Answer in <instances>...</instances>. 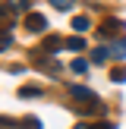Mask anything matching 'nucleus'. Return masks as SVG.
<instances>
[{
    "mask_svg": "<svg viewBox=\"0 0 126 129\" xmlns=\"http://www.w3.org/2000/svg\"><path fill=\"white\" fill-rule=\"evenodd\" d=\"M25 28H28V31H47V19H44L41 13H28V19H25Z\"/></svg>",
    "mask_w": 126,
    "mask_h": 129,
    "instance_id": "obj_1",
    "label": "nucleus"
},
{
    "mask_svg": "<svg viewBox=\"0 0 126 129\" xmlns=\"http://www.w3.org/2000/svg\"><path fill=\"white\" fill-rule=\"evenodd\" d=\"M117 31H123V22H120V19H107V22L98 28V35L107 38V35H117Z\"/></svg>",
    "mask_w": 126,
    "mask_h": 129,
    "instance_id": "obj_2",
    "label": "nucleus"
},
{
    "mask_svg": "<svg viewBox=\"0 0 126 129\" xmlns=\"http://www.w3.org/2000/svg\"><path fill=\"white\" fill-rule=\"evenodd\" d=\"M19 98H25V101L28 98H41V85H22L19 88Z\"/></svg>",
    "mask_w": 126,
    "mask_h": 129,
    "instance_id": "obj_3",
    "label": "nucleus"
},
{
    "mask_svg": "<svg viewBox=\"0 0 126 129\" xmlns=\"http://www.w3.org/2000/svg\"><path fill=\"white\" fill-rule=\"evenodd\" d=\"M88 28H91V19H88V16H76L73 19V31H76V35H79V31H88Z\"/></svg>",
    "mask_w": 126,
    "mask_h": 129,
    "instance_id": "obj_4",
    "label": "nucleus"
},
{
    "mask_svg": "<svg viewBox=\"0 0 126 129\" xmlns=\"http://www.w3.org/2000/svg\"><path fill=\"white\" fill-rule=\"evenodd\" d=\"M110 54L117 57V60H123V57H126V38H120V41L110 44Z\"/></svg>",
    "mask_w": 126,
    "mask_h": 129,
    "instance_id": "obj_5",
    "label": "nucleus"
},
{
    "mask_svg": "<svg viewBox=\"0 0 126 129\" xmlns=\"http://www.w3.org/2000/svg\"><path fill=\"white\" fill-rule=\"evenodd\" d=\"M63 44H66L63 38H47V41H44V50H47V54H57V50H60Z\"/></svg>",
    "mask_w": 126,
    "mask_h": 129,
    "instance_id": "obj_6",
    "label": "nucleus"
},
{
    "mask_svg": "<svg viewBox=\"0 0 126 129\" xmlns=\"http://www.w3.org/2000/svg\"><path fill=\"white\" fill-rule=\"evenodd\" d=\"M107 54H110V47H94V50H91V60H94V63H104Z\"/></svg>",
    "mask_w": 126,
    "mask_h": 129,
    "instance_id": "obj_7",
    "label": "nucleus"
},
{
    "mask_svg": "<svg viewBox=\"0 0 126 129\" xmlns=\"http://www.w3.org/2000/svg\"><path fill=\"white\" fill-rule=\"evenodd\" d=\"M19 129H41V120L38 117H25L22 123H19Z\"/></svg>",
    "mask_w": 126,
    "mask_h": 129,
    "instance_id": "obj_8",
    "label": "nucleus"
},
{
    "mask_svg": "<svg viewBox=\"0 0 126 129\" xmlns=\"http://www.w3.org/2000/svg\"><path fill=\"white\" fill-rule=\"evenodd\" d=\"M13 47V31H0V50Z\"/></svg>",
    "mask_w": 126,
    "mask_h": 129,
    "instance_id": "obj_9",
    "label": "nucleus"
},
{
    "mask_svg": "<svg viewBox=\"0 0 126 129\" xmlns=\"http://www.w3.org/2000/svg\"><path fill=\"white\" fill-rule=\"evenodd\" d=\"M66 47H69V50H82V38H79V35L66 38Z\"/></svg>",
    "mask_w": 126,
    "mask_h": 129,
    "instance_id": "obj_10",
    "label": "nucleus"
},
{
    "mask_svg": "<svg viewBox=\"0 0 126 129\" xmlns=\"http://www.w3.org/2000/svg\"><path fill=\"white\" fill-rule=\"evenodd\" d=\"M50 6H57V10H73V0H50Z\"/></svg>",
    "mask_w": 126,
    "mask_h": 129,
    "instance_id": "obj_11",
    "label": "nucleus"
},
{
    "mask_svg": "<svg viewBox=\"0 0 126 129\" xmlns=\"http://www.w3.org/2000/svg\"><path fill=\"white\" fill-rule=\"evenodd\" d=\"M69 69H73V73H85L88 63H85V60H73V63H69Z\"/></svg>",
    "mask_w": 126,
    "mask_h": 129,
    "instance_id": "obj_12",
    "label": "nucleus"
},
{
    "mask_svg": "<svg viewBox=\"0 0 126 129\" xmlns=\"http://www.w3.org/2000/svg\"><path fill=\"white\" fill-rule=\"evenodd\" d=\"M110 79H113V82H126V69H113Z\"/></svg>",
    "mask_w": 126,
    "mask_h": 129,
    "instance_id": "obj_13",
    "label": "nucleus"
},
{
    "mask_svg": "<svg viewBox=\"0 0 126 129\" xmlns=\"http://www.w3.org/2000/svg\"><path fill=\"white\" fill-rule=\"evenodd\" d=\"M94 129H117V126H113V123H98Z\"/></svg>",
    "mask_w": 126,
    "mask_h": 129,
    "instance_id": "obj_14",
    "label": "nucleus"
},
{
    "mask_svg": "<svg viewBox=\"0 0 126 129\" xmlns=\"http://www.w3.org/2000/svg\"><path fill=\"white\" fill-rule=\"evenodd\" d=\"M76 129H94V126H88V123H79V126H76Z\"/></svg>",
    "mask_w": 126,
    "mask_h": 129,
    "instance_id": "obj_15",
    "label": "nucleus"
}]
</instances>
